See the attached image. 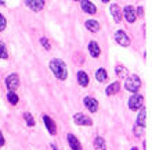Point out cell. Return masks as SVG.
<instances>
[{
  "label": "cell",
  "instance_id": "6da1fadb",
  "mask_svg": "<svg viewBox=\"0 0 152 150\" xmlns=\"http://www.w3.org/2000/svg\"><path fill=\"white\" fill-rule=\"evenodd\" d=\"M50 69H51L54 75H56L58 79L61 81H65L66 77H68V69H66V65L62 60L60 58H54V60L50 61Z\"/></svg>",
  "mask_w": 152,
  "mask_h": 150
},
{
  "label": "cell",
  "instance_id": "7a4b0ae2",
  "mask_svg": "<svg viewBox=\"0 0 152 150\" xmlns=\"http://www.w3.org/2000/svg\"><path fill=\"white\" fill-rule=\"evenodd\" d=\"M124 88H126V90H129V92H134V93H136L137 90L141 88L140 77H137V75H130V77L126 79V82H124Z\"/></svg>",
  "mask_w": 152,
  "mask_h": 150
},
{
  "label": "cell",
  "instance_id": "3957f363",
  "mask_svg": "<svg viewBox=\"0 0 152 150\" xmlns=\"http://www.w3.org/2000/svg\"><path fill=\"white\" fill-rule=\"evenodd\" d=\"M142 104H144V98H142L141 95L136 93L129 99V107H130V110L137 111V110H140L141 107H142Z\"/></svg>",
  "mask_w": 152,
  "mask_h": 150
},
{
  "label": "cell",
  "instance_id": "277c9868",
  "mask_svg": "<svg viewBox=\"0 0 152 150\" xmlns=\"http://www.w3.org/2000/svg\"><path fill=\"white\" fill-rule=\"evenodd\" d=\"M6 85H7V89L10 92H15L20 86V77L17 74H10L6 79Z\"/></svg>",
  "mask_w": 152,
  "mask_h": 150
},
{
  "label": "cell",
  "instance_id": "5b68a950",
  "mask_svg": "<svg viewBox=\"0 0 152 150\" xmlns=\"http://www.w3.org/2000/svg\"><path fill=\"white\" fill-rule=\"evenodd\" d=\"M115 41L118 42V45L123 46V47L130 46V38H129L123 31H118V32H115Z\"/></svg>",
  "mask_w": 152,
  "mask_h": 150
},
{
  "label": "cell",
  "instance_id": "8992f818",
  "mask_svg": "<svg viewBox=\"0 0 152 150\" xmlns=\"http://www.w3.org/2000/svg\"><path fill=\"white\" fill-rule=\"evenodd\" d=\"M73 121H75L77 125H84V126H90V125L93 124L91 118L87 117L86 114H82V113L75 114V117H73Z\"/></svg>",
  "mask_w": 152,
  "mask_h": 150
},
{
  "label": "cell",
  "instance_id": "52a82bcc",
  "mask_svg": "<svg viewBox=\"0 0 152 150\" xmlns=\"http://www.w3.org/2000/svg\"><path fill=\"white\" fill-rule=\"evenodd\" d=\"M25 4H26L32 11L37 13V11H42V10H43L44 0H25Z\"/></svg>",
  "mask_w": 152,
  "mask_h": 150
},
{
  "label": "cell",
  "instance_id": "ba28073f",
  "mask_svg": "<svg viewBox=\"0 0 152 150\" xmlns=\"http://www.w3.org/2000/svg\"><path fill=\"white\" fill-rule=\"evenodd\" d=\"M123 16H124V18H126L127 22H134L137 18V13H136V10H134V7L126 6V7L123 8Z\"/></svg>",
  "mask_w": 152,
  "mask_h": 150
},
{
  "label": "cell",
  "instance_id": "9c48e42d",
  "mask_svg": "<svg viewBox=\"0 0 152 150\" xmlns=\"http://www.w3.org/2000/svg\"><path fill=\"white\" fill-rule=\"evenodd\" d=\"M80 6H82V10L87 14H96L97 13V7L90 0H80Z\"/></svg>",
  "mask_w": 152,
  "mask_h": 150
},
{
  "label": "cell",
  "instance_id": "30bf717a",
  "mask_svg": "<svg viewBox=\"0 0 152 150\" xmlns=\"http://www.w3.org/2000/svg\"><path fill=\"white\" fill-rule=\"evenodd\" d=\"M43 121H44V125H46V128H47V131H48V134H50V135H56L57 134L56 122L53 121L48 115H43Z\"/></svg>",
  "mask_w": 152,
  "mask_h": 150
},
{
  "label": "cell",
  "instance_id": "8fae6325",
  "mask_svg": "<svg viewBox=\"0 0 152 150\" xmlns=\"http://www.w3.org/2000/svg\"><path fill=\"white\" fill-rule=\"evenodd\" d=\"M84 106L88 109V111H91V113H96L97 110H98V101L96 100L94 98H90V96H87V98H84Z\"/></svg>",
  "mask_w": 152,
  "mask_h": 150
},
{
  "label": "cell",
  "instance_id": "7c38bea8",
  "mask_svg": "<svg viewBox=\"0 0 152 150\" xmlns=\"http://www.w3.org/2000/svg\"><path fill=\"white\" fill-rule=\"evenodd\" d=\"M66 139H68V143H69V146H71L72 150H82V145H80V142L77 140V138H76L75 135L68 134Z\"/></svg>",
  "mask_w": 152,
  "mask_h": 150
},
{
  "label": "cell",
  "instance_id": "4fadbf2b",
  "mask_svg": "<svg viewBox=\"0 0 152 150\" xmlns=\"http://www.w3.org/2000/svg\"><path fill=\"white\" fill-rule=\"evenodd\" d=\"M88 52H90V54L94 58H97L101 54V49H100V46H98V43L97 42H90L88 43Z\"/></svg>",
  "mask_w": 152,
  "mask_h": 150
},
{
  "label": "cell",
  "instance_id": "5bb4252c",
  "mask_svg": "<svg viewBox=\"0 0 152 150\" xmlns=\"http://www.w3.org/2000/svg\"><path fill=\"white\" fill-rule=\"evenodd\" d=\"M111 14H112L115 22H120V20H122V11H120V7L118 4H112L111 6Z\"/></svg>",
  "mask_w": 152,
  "mask_h": 150
},
{
  "label": "cell",
  "instance_id": "9a60e30c",
  "mask_svg": "<svg viewBox=\"0 0 152 150\" xmlns=\"http://www.w3.org/2000/svg\"><path fill=\"white\" fill-rule=\"evenodd\" d=\"M86 28H87L90 32L96 33L100 31V24H98V21H96V20H87L86 21Z\"/></svg>",
  "mask_w": 152,
  "mask_h": 150
},
{
  "label": "cell",
  "instance_id": "2e32d148",
  "mask_svg": "<svg viewBox=\"0 0 152 150\" xmlns=\"http://www.w3.org/2000/svg\"><path fill=\"white\" fill-rule=\"evenodd\" d=\"M77 82H79L80 86H87L88 85V75L84 71H79L77 72Z\"/></svg>",
  "mask_w": 152,
  "mask_h": 150
},
{
  "label": "cell",
  "instance_id": "e0dca14e",
  "mask_svg": "<svg viewBox=\"0 0 152 150\" xmlns=\"http://www.w3.org/2000/svg\"><path fill=\"white\" fill-rule=\"evenodd\" d=\"M145 115H147V111H145L144 107H141L140 113H138V115H137V125L144 126L145 128V125H147V122H145Z\"/></svg>",
  "mask_w": 152,
  "mask_h": 150
},
{
  "label": "cell",
  "instance_id": "ac0fdd59",
  "mask_svg": "<svg viewBox=\"0 0 152 150\" xmlns=\"http://www.w3.org/2000/svg\"><path fill=\"white\" fill-rule=\"evenodd\" d=\"M119 88H120V85H119V82H113V83H111V85L107 88V95L108 96H113V95H116L118 92H119Z\"/></svg>",
  "mask_w": 152,
  "mask_h": 150
},
{
  "label": "cell",
  "instance_id": "d6986e66",
  "mask_svg": "<svg viewBox=\"0 0 152 150\" xmlns=\"http://www.w3.org/2000/svg\"><path fill=\"white\" fill-rule=\"evenodd\" d=\"M96 78L98 82H105L108 79V74H107V71H105L104 68H100V69H97Z\"/></svg>",
  "mask_w": 152,
  "mask_h": 150
},
{
  "label": "cell",
  "instance_id": "ffe728a7",
  "mask_svg": "<svg viewBox=\"0 0 152 150\" xmlns=\"http://www.w3.org/2000/svg\"><path fill=\"white\" fill-rule=\"evenodd\" d=\"M94 146H96V150H107V146H105V140L101 136L96 138L94 140Z\"/></svg>",
  "mask_w": 152,
  "mask_h": 150
},
{
  "label": "cell",
  "instance_id": "44dd1931",
  "mask_svg": "<svg viewBox=\"0 0 152 150\" xmlns=\"http://www.w3.org/2000/svg\"><path fill=\"white\" fill-rule=\"evenodd\" d=\"M116 74H118V77L119 78H126L127 77V69H126V67H123V65H118L116 67Z\"/></svg>",
  "mask_w": 152,
  "mask_h": 150
},
{
  "label": "cell",
  "instance_id": "7402d4cb",
  "mask_svg": "<svg viewBox=\"0 0 152 150\" xmlns=\"http://www.w3.org/2000/svg\"><path fill=\"white\" fill-rule=\"evenodd\" d=\"M7 100L10 101V104H18V96L15 95V92H8V95H7Z\"/></svg>",
  "mask_w": 152,
  "mask_h": 150
},
{
  "label": "cell",
  "instance_id": "603a6c76",
  "mask_svg": "<svg viewBox=\"0 0 152 150\" xmlns=\"http://www.w3.org/2000/svg\"><path fill=\"white\" fill-rule=\"evenodd\" d=\"M24 118H25V121H26V124H28L29 126L35 125V120H33V117H32V114H31V113H25L24 114Z\"/></svg>",
  "mask_w": 152,
  "mask_h": 150
},
{
  "label": "cell",
  "instance_id": "cb8c5ba5",
  "mask_svg": "<svg viewBox=\"0 0 152 150\" xmlns=\"http://www.w3.org/2000/svg\"><path fill=\"white\" fill-rule=\"evenodd\" d=\"M7 57H8L7 49H6L3 42H0V58H7Z\"/></svg>",
  "mask_w": 152,
  "mask_h": 150
},
{
  "label": "cell",
  "instance_id": "d4e9b609",
  "mask_svg": "<svg viewBox=\"0 0 152 150\" xmlns=\"http://www.w3.org/2000/svg\"><path fill=\"white\" fill-rule=\"evenodd\" d=\"M142 132H144V126H140V125H137L136 128H134V135H136L137 138H140L141 135H142Z\"/></svg>",
  "mask_w": 152,
  "mask_h": 150
},
{
  "label": "cell",
  "instance_id": "484cf974",
  "mask_svg": "<svg viewBox=\"0 0 152 150\" xmlns=\"http://www.w3.org/2000/svg\"><path fill=\"white\" fill-rule=\"evenodd\" d=\"M40 43L43 45V47H44L46 50H50V49H51V46H50V42H48L46 38H42V39H40Z\"/></svg>",
  "mask_w": 152,
  "mask_h": 150
},
{
  "label": "cell",
  "instance_id": "4316f807",
  "mask_svg": "<svg viewBox=\"0 0 152 150\" xmlns=\"http://www.w3.org/2000/svg\"><path fill=\"white\" fill-rule=\"evenodd\" d=\"M6 27H7V21H6V18L0 14V31H4Z\"/></svg>",
  "mask_w": 152,
  "mask_h": 150
},
{
  "label": "cell",
  "instance_id": "83f0119b",
  "mask_svg": "<svg viewBox=\"0 0 152 150\" xmlns=\"http://www.w3.org/2000/svg\"><path fill=\"white\" fill-rule=\"evenodd\" d=\"M3 146H4V136L1 134V131H0V147H3Z\"/></svg>",
  "mask_w": 152,
  "mask_h": 150
},
{
  "label": "cell",
  "instance_id": "f1b7e54d",
  "mask_svg": "<svg viewBox=\"0 0 152 150\" xmlns=\"http://www.w3.org/2000/svg\"><path fill=\"white\" fill-rule=\"evenodd\" d=\"M137 11H138V16H140V17L144 16V8H142V7H138V8H137Z\"/></svg>",
  "mask_w": 152,
  "mask_h": 150
},
{
  "label": "cell",
  "instance_id": "f546056e",
  "mask_svg": "<svg viewBox=\"0 0 152 150\" xmlns=\"http://www.w3.org/2000/svg\"><path fill=\"white\" fill-rule=\"evenodd\" d=\"M102 1H104V3H108V1H109V0H102Z\"/></svg>",
  "mask_w": 152,
  "mask_h": 150
},
{
  "label": "cell",
  "instance_id": "4dcf8cb0",
  "mask_svg": "<svg viewBox=\"0 0 152 150\" xmlns=\"http://www.w3.org/2000/svg\"><path fill=\"white\" fill-rule=\"evenodd\" d=\"M0 4H4V1H3V0H0Z\"/></svg>",
  "mask_w": 152,
  "mask_h": 150
},
{
  "label": "cell",
  "instance_id": "1f68e13d",
  "mask_svg": "<svg viewBox=\"0 0 152 150\" xmlns=\"http://www.w3.org/2000/svg\"><path fill=\"white\" fill-rule=\"evenodd\" d=\"M132 150H138V149H137V147H133V149Z\"/></svg>",
  "mask_w": 152,
  "mask_h": 150
},
{
  "label": "cell",
  "instance_id": "d6a6232c",
  "mask_svg": "<svg viewBox=\"0 0 152 150\" xmlns=\"http://www.w3.org/2000/svg\"><path fill=\"white\" fill-rule=\"evenodd\" d=\"M75 1H79V0H75Z\"/></svg>",
  "mask_w": 152,
  "mask_h": 150
}]
</instances>
